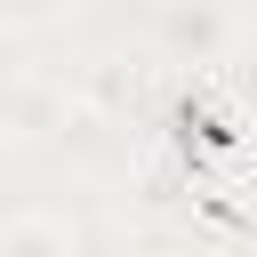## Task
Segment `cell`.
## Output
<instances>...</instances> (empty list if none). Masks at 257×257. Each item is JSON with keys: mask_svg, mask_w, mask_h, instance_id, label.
<instances>
[{"mask_svg": "<svg viewBox=\"0 0 257 257\" xmlns=\"http://www.w3.org/2000/svg\"><path fill=\"white\" fill-rule=\"evenodd\" d=\"M169 145H177L185 177L201 185V177H209V161H241V153H249V120H241V104H225V88H217V80H193V88L177 96Z\"/></svg>", "mask_w": 257, "mask_h": 257, "instance_id": "6da1fadb", "label": "cell"}]
</instances>
